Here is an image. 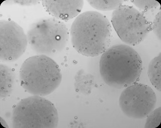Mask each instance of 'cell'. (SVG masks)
I'll use <instances>...</instances> for the list:
<instances>
[{"label":"cell","instance_id":"obj_1","mask_svg":"<svg viewBox=\"0 0 161 128\" xmlns=\"http://www.w3.org/2000/svg\"><path fill=\"white\" fill-rule=\"evenodd\" d=\"M107 17L97 11L84 12L73 22L70 35L72 45L79 53L94 57L103 53L109 47L112 30Z\"/></svg>","mask_w":161,"mask_h":128},{"label":"cell","instance_id":"obj_2","mask_svg":"<svg viewBox=\"0 0 161 128\" xmlns=\"http://www.w3.org/2000/svg\"><path fill=\"white\" fill-rule=\"evenodd\" d=\"M102 54L100 71L107 85L122 88L139 80L142 69V62L138 54L132 47L116 44L109 47Z\"/></svg>","mask_w":161,"mask_h":128},{"label":"cell","instance_id":"obj_3","mask_svg":"<svg viewBox=\"0 0 161 128\" xmlns=\"http://www.w3.org/2000/svg\"><path fill=\"white\" fill-rule=\"evenodd\" d=\"M62 75L59 66L50 57L38 55L26 59L20 71L21 86L34 95L44 96L59 86Z\"/></svg>","mask_w":161,"mask_h":128},{"label":"cell","instance_id":"obj_4","mask_svg":"<svg viewBox=\"0 0 161 128\" xmlns=\"http://www.w3.org/2000/svg\"><path fill=\"white\" fill-rule=\"evenodd\" d=\"M27 36L28 42L34 52L50 57L64 49L69 32L64 23L53 18L42 19L34 23Z\"/></svg>","mask_w":161,"mask_h":128},{"label":"cell","instance_id":"obj_5","mask_svg":"<svg viewBox=\"0 0 161 128\" xmlns=\"http://www.w3.org/2000/svg\"><path fill=\"white\" fill-rule=\"evenodd\" d=\"M58 121V112L53 104L40 96L22 100L13 111L14 128H54Z\"/></svg>","mask_w":161,"mask_h":128},{"label":"cell","instance_id":"obj_6","mask_svg":"<svg viewBox=\"0 0 161 128\" xmlns=\"http://www.w3.org/2000/svg\"><path fill=\"white\" fill-rule=\"evenodd\" d=\"M111 22L120 38L129 46L140 43L152 30V23L144 14L128 5H122L114 10Z\"/></svg>","mask_w":161,"mask_h":128},{"label":"cell","instance_id":"obj_7","mask_svg":"<svg viewBox=\"0 0 161 128\" xmlns=\"http://www.w3.org/2000/svg\"><path fill=\"white\" fill-rule=\"evenodd\" d=\"M156 97L152 88L136 83L126 87L119 100L120 108L128 117L137 119L145 118L154 109Z\"/></svg>","mask_w":161,"mask_h":128},{"label":"cell","instance_id":"obj_8","mask_svg":"<svg viewBox=\"0 0 161 128\" xmlns=\"http://www.w3.org/2000/svg\"><path fill=\"white\" fill-rule=\"evenodd\" d=\"M0 60L14 61L24 52L28 40L22 28L14 21L0 20Z\"/></svg>","mask_w":161,"mask_h":128},{"label":"cell","instance_id":"obj_9","mask_svg":"<svg viewBox=\"0 0 161 128\" xmlns=\"http://www.w3.org/2000/svg\"><path fill=\"white\" fill-rule=\"evenodd\" d=\"M42 2L46 11L54 18L64 20L77 16L84 4L83 0H43Z\"/></svg>","mask_w":161,"mask_h":128},{"label":"cell","instance_id":"obj_10","mask_svg":"<svg viewBox=\"0 0 161 128\" xmlns=\"http://www.w3.org/2000/svg\"><path fill=\"white\" fill-rule=\"evenodd\" d=\"M15 76L12 69L7 65L0 64V97L8 96L12 92Z\"/></svg>","mask_w":161,"mask_h":128},{"label":"cell","instance_id":"obj_11","mask_svg":"<svg viewBox=\"0 0 161 128\" xmlns=\"http://www.w3.org/2000/svg\"><path fill=\"white\" fill-rule=\"evenodd\" d=\"M148 74L153 86L158 91L161 92V53L150 62Z\"/></svg>","mask_w":161,"mask_h":128},{"label":"cell","instance_id":"obj_12","mask_svg":"<svg viewBox=\"0 0 161 128\" xmlns=\"http://www.w3.org/2000/svg\"><path fill=\"white\" fill-rule=\"evenodd\" d=\"M89 4L97 10L108 11L115 10L122 5L123 0H88Z\"/></svg>","mask_w":161,"mask_h":128},{"label":"cell","instance_id":"obj_13","mask_svg":"<svg viewBox=\"0 0 161 128\" xmlns=\"http://www.w3.org/2000/svg\"><path fill=\"white\" fill-rule=\"evenodd\" d=\"M145 128H156L161 122V108L160 107L153 110L147 117Z\"/></svg>","mask_w":161,"mask_h":128},{"label":"cell","instance_id":"obj_14","mask_svg":"<svg viewBox=\"0 0 161 128\" xmlns=\"http://www.w3.org/2000/svg\"><path fill=\"white\" fill-rule=\"evenodd\" d=\"M132 2L137 7L144 11L156 8L160 5L156 0H133Z\"/></svg>","mask_w":161,"mask_h":128},{"label":"cell","instance_id":"obj_15","mask_svg":"<svg viewBox=\"0 0 161 128\" xmlns=\"http://www.w3.org/2000/svg\"><path fill=\"white\" fill-rule=\"evenodd\" d=\"M161 12L160 10L156 14L152 24V30L157 38L161 40Z\"/></svg>","mask_w":161,"mask_h":128},{"label":"cell","instance_id":"obj_16","mask_svg":"<svg viewBox=\"0 0 161 128\" xmlns=\"http://www.w3.org/2000/svg\"><path fill=\"white\" fill-rule=\"evenodd\" d=\"M15 1L16 3H20L22 5H24L36 4L40 2V1L39 0L27 1L26 2H25L26 1L24 0H17Z\"/></svg>","mask_w":161,"mask_h":128}]
</instances>
